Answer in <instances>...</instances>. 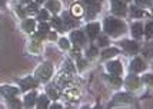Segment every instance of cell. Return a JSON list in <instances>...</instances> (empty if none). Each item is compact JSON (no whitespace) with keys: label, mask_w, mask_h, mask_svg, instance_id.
<instances>
[{"label":"cell","mask_w":153,"mask_h":109,"mask_svg":"<svg viewBox=\"0 0 153 109\" xmlns=\"http://www.w3.org/2000/svg\"><path fill=\"white\" fill-rule=\"evenodd\" d=\"M23 1H25V3H29V1H30V0H23Z\"/></svg>","instance_id":"cell-45"},{"label":"cell","mask_w":153,"mask_h":109,"mask_svg":"<svg viewBox=\"0 0 153 109\" xmlns=\"http://www.w3.org/2000/svg\"><path fill=\"white\" fill-rule=\"evenodd\" d=\"M23 29H25L26 32H33V29H34V20L33 19H29V20L25 22V23H23Z\"/></svg>","instance_id":"cell-21"},{"label":"cell","mask_w":153,"mask_h":109,"mask_svg":"<svg viewBox=\"0 0 153 109\" xmlns=\"http://www.w3.org/2000/svg\"><path fill=\"white\" fill-rule=\"evenodd\" d=\"M47 17H49V14H47L46 10H42V12H39V20H46Z\"/></svg>","instance_id":"cell-31"},{"label":"cell","mask_w":153,"mask_h":109,"mask_svg":"<svg viewBox=\"0 0 153 109\" xmlns=\"http://www.w3.org/2000/svg\"><path fill=\"white\" fill-rule=\"evenodd\" d=\"M70 81H72V76H70V72H63L62 75H60L59 78V86H66V85H69L70 83Z\"/></svg>","instance_id":"cell-11"},{"label":"cell","mask_w":153,"mask_h":109,"mask_svg":"<svg viewBox=\"0 0 153 109\" xmlns=\"http://www.w3.org/2000/svg\"><path fill=\"white\" fill-rule=\"evenodd\" d=\"M52 108H56V109H60V108H62V105H53V106H52Z\"/></svg>","instance_id":"cell-43"},{"label":"cell","mask_w":153,"mask_h":109,"mask_svg":"<svg viewBox=\"0 0 153 109\" xmlns=\"http://www.w3.org/2000/svg\"><path fill=\"white\" fill-rule=\"evenodd\" d=\"M116 101L117 102H133V99L130 98L129 95H126V93H119V95L116 96Z\"/></svg>","instance_id":"cell-19"},{"label":"cell","mask_w":153,"mask_h":109,"mask_svg":"<svg viewBox=\"0 0 153 109\" xmlns=\"http://www.w3.org/2000/svg\"><path fill=\"white\" fill-rule=\"evenodd\" d=\"M99 45H100V46H107V45H109V40H107V37H105V36H100Z\"/></svg>","instance_id":"cell-33"},{"label":"cell","mask_w":153,"mask_h":109,"mask_svg":"<svg viewBox=\"0 0 153 109\" xmlns=\"http://www.w3.org/2000/svg\"><path fill=\"white\" fill-rule=\"evenodd\" d=\"M37 83H36V81H34L33 78H26V79H22L20 81V88H22V90H27V89L30 88H34Z\"/></svg>","instance_id":"cell-6"},{"label":"cell","mask_w":153,"mask_h":109,"mask_svg":"<svg viewBox=\"0 0 153 109\" xmlns=\"http://www.w3.org/2000/svg\"><path fill=\"white\" fill-rule=\"evenodd\" d=\"M125 1H129V0H125Z\"/></svg>","instance_id":"cell-46"},{"label":"cell","mask_w":153,"mask_h":109,"mask_svg":"<svg viewBox=\"0 0 153 109\" xmlns=\"http://www.w3.org/2000/svg\"><path fill=\"white\" fill-rule=\"evenodd\" d=\"M126 86L129 89H137L139 88V79H137L136 76H130V78H127Z\"/></svg>","instance_id":"cell-12"},{"label":"cell","mask_w":153,"mask_h":109,"mask_svg":"<svg viewBox=\"0 0 153 109\" xmlns=\"http://www.w3.org/2000/svg\"><path fill=\"white\" fill-rule=\"evenodd\" d=\"M47 9L52 10L53 13H57V12L60 10V3L57 1V0H50V1L47 3Z\"/></svg>","instance_id":"cell-16"},{"label":"cell","mask_w":153,"mask_h":109,"mask_svg":"<svg viewBox=\"0 0 153 109\" xmlns=\"http://www.w3.org/2000/svg\"><path fill=\"white\" fill-rule=\"evenodd\" d=\"M143 81L145 82H147V83H153V76H150V75H146L145 78H143Z\"/></svg>","instance_id":"cell-37"},{"label":"cell","mask_w":153,"mask_h":109,"mask_svg":"<svg viewBox=\"0 0 153 109\" xmlns=\"http://www.w3.org/2000/svg\"><path fill=\"white\" fill-rule=\"evenodd\" d=\"M52 72H53L52 65H50V63H43V65L37 69L36 75H37V78H39L40 81H47V79L52 76Z\"/></svg>","instance_id":"cell-3"},{"label":"cell","mask_w":153,"mask_h":109,"mask_svg":"<svg viewBox=\"0 0 153 109\" xmlns=\"http://www.w3.org/2000/svg\"><path fill=\"white\" fill-rule=\"evenodd\" d=\"M0 93L10 99V98H14V95H17L19 90L16 88H12V86H3V88H0Z\"/></svg>","instance_id":"cell-5"},{"label":"cell","mask_w":153,"mask_h":109,"mask_svg":"<svg viewBox=\"0 0 153 109\" xmlns=\"http://www.w3.org/2000/svg\"><path fill=\"white\" fill-rule=\"evenodd\" d=\"M47 105H49V101H47L46 96H40L39 101H37V108H40V109L47 108Z\"/></svg>","instance_id":"cell-23"},{"label":"cell","mask_w":153,"mask_h":109,"mask_svg":"<svg viewBox=\"0 0 153 109\" xmlns=\"http://www.w3.org/2000/svg\"><path fill=\"white\" fill-rule=\"evenodd\" d=\"M34 101H36V93H29L25 99V106L26 108H32L34 105Z\"/></svg>","instance_id":"cell-17"},{"label":"cell","mask_w":153,"mask_h":109,"mask_svg":"<svg viewBox=\"0 0 153 109\" xmlns=\"http://www.w3.org/2000/svg\"><path fill=\"white\" fill-rule=\"evenodd\" d=\"M142 33H143V26L140 23H134L133 26H132V34H133V37H140Z\"/></svg>","instance_id":"cell-13"},{"label":"cell","mask_w":153,"mask_h":109,"mask_svg":"<svg viewBox=\"0 0 153 109\" xmlns=\"http://www.w3.org/2000/svg\"><path fill=\"white\" fill-rule=\"evenodd\" d=\"M39 30L42 32V33H46V32H49V25H46V23H40V26H39Z\"/></svg>","instance_id":"cell-29"},{"label":"cell","mask_w":153,"mask_h":109,"mask_svg":"<svg viewBox=\"0 0 153 109\" xmlns=\"http://www.w3.org/2000/svg\"><path fill=\"white\" fill-rule=\"evenodd\" d=\"M47 95L50 96L52 99H57V98H59V93H57V90H56L54 88H52V86L47 89Z\"/></svg>","instance_id":"cell-25"},{"label":"cell","mask_w":153,"mask_h":109,"mask_svg":"<svg viewBox=\"0 0 153 109\" xmlns=\"http://www.w3.org/2000/svg\"><path fill=\"white\" fill-rule=\"evenodd\" d=\"M26 12L27 13H36V12H37V6H36V4H29L26 9Z\"/></svg>","instance_id":"cell-30"},{"label":"cell","mask_w":153,"mask_h":109,"mask_svg":"<svg viewBox=\"0 0 153 109\" xmlns=\"http://www.w3.org/2000/svg\"><path fill=\"white\" fill-rule=\"evenodd\" d=\"M66 99H69V101H77V99H79V90H77V89H70V90H67Z\"/></svg>","instance_id":"cell-14"},{"label":"cell","mask_w":153,"mask_h":109,"mask_svg":"<svg viewBox=\"0 0 153 109\" xmlns=\"http://www.w3.org/2000/svg\"><path fill=\"white\" fill-rule=\"evenodd\" d=\"M65 69H67L66 72H70V73H72V72H74V68L72 66V63H70V62H67L66 65H65Z\"/></svg>","instance_id":"cell-35"},{"label":"cell","mask_w":153,"mask_h":109,"mask_svg":"<svg viewBox=\"0 0 153 109\" xmlns=\"http://www.w3.org/2000/svg\"><path fill=\"white\" fill-rule=\"evenodd\" d=\"M4 3H6V0H0V7L4 6Z\"/></svg>","instance_id":"cell-42"},{"label":"cell","mask_w":153,"mask_h":109,"mask_svg":"<svg viewBox=\"0 0 153 109\" xmlns=\"http://www.w3.org/2000/svg\"><path fill=\"white\" fill-rule=\"evenodd\" d=\"M130 13H132V16H133V17H142V16H143V12H142V10H140V9H137V7H132V9H130Z\"/></svg>","instance_id":"cell-24"},{"label":"cell","mask_w":153,"mask_h":109,"mask_svg":"<svg viewBox=\"0 0 153 109\" xmlns=\"http://www.w3.org/2000/svg\"><path fill=\"white\" fill-rule=\"evenodd\" d=\"M145 33H146V37H152V36H153V23H149V25H146Z\"/></svg>","instance_id":"cell-26"},{"label":"cell","mask_w":153,"mask_h":109,"mask_svg":"<svg viewBox=\"0 0 153 109\" xmlns=\"http://www.w3.org/2000/svg\"><path fill=\"white\" fill-rule=\"evenodd\" d=\"M123 45H125V48L127 49L129 53H136L137 52V45L134 42H123Z\"/></svg>","instance_id":"cell-18"},{"label":"cell","mask_w":153,"mask_h":109,"mask_svg":"<svg viewBox=\"0 0 153 109\" xmlns=\"http://www.w3.org/2000/svg\"><path fill=\"white\" fill-rule=\"evenodd\" d=\"M52 25H53L57 30H63V27H62V22H60V19H57V17H53V20H52Z\"/></svg>","instance_id":"cell-27"},{"label":"cell","mask_w":153,"mask_h":109,"mask_svg":"<svg viewBox=\"0 0 153 109\" xmlns=\"http://www.w3.org/2000/svg\"><path fill=\"white\" fill-rule=\"evenodd\" d=\"M49 39H52V40H54V39H56V34H54V33H50V36H49Z\"/></svg>","instance_id":"cell-41"},{"label":"cell","mask_w":153,"mask_h":109,"mask_svg":"<svg viewBox=\"0 0 153 109\" xmlns=\"http://www.w3.org/2000/svg\"><path fill=\"white\" fill-rule=\"evenodd\" d=\"M73 54H74V56H79V54H80V50H79L77 48H76V49L73 50Z\"/></svg>","instance_id":"cell-40"},{"label":"cell","mask_w":153,"mask_h":109,"mask_svg":"<svg viewBox=\"0 0 153 109\" xmlns=\"http://www.w3.org/2000/svg\"><path fill=\"white\" fill-rule=\"evenodd\" d=\"M125 23L123 22L117 20V19H106L105 20V30H106L109 34H120L122 32H125Z\"/></svg>","instance_id":"cell-1"},{"label":"cell","mask_w":153,"mask_h":109,"mask_svg":"<svg viewBox=\"0 0 153 109\" xmlns=\"http://www.w3.org/2000/svg\"><path fill=\"white\" fill-rule=\"evenodd\" d=\"M112 12L117 16H125L126 13V6L120 0H112Z\"/></svg>","instance_id":"cell-4"},{"label":"cell","mask_w":153,"mask_h":109,"mask_svg":"<svg viewBox=\"0 0 153 109\" xmlns=\"http://www.w3.org/2000/svg\"><path fill=\"white\" fill-rule=\"evenodd\" d=\"M60 46L63 49H69V42H67L66 39H62V40H60Z\"/></svg>","instance_id":"cell-36"},{"label":"cell","mask_w":153,"mask_h":109,"mask_svg":"<svg viewBox=\"0 0 153 109\" xmlns=\"http://www.w3.org/2000/svg\"><path fill=\"white\" fill-rule=\"evenodd\" d=\"M96 53H97V50L94 48H90V50H87V54H89V56H94Z\"/></svg>","instance_id":"cell-38"},{"label":"cell","mask_w":153,"mask_h":109,"mask_svg":"<svg viewBox=\"0 0 153 109\" xmlns=\"http://www.w3.org/2000/svg\"><path fill=\"white\" fill-rule=\"evenodd\" d=\"M145 62L142 60L140 57H136L133 62H132V65H130V68H132V70L133 72H140V70H143L145 69Z\"/></svg>","instance_id":"cell-10"},{"label":"cell","mask_w":153,"mask_h":109,"mask_svg":"<svg viewBox=\"0 0 153 109\" xmlns=\"http://www.w3.org/2000/svg\"><path fill=\"white\" fill-rule=\"evenodd\" d=\"M114 54H117V49H114V48L106 49V50L102 53V57H103V59H107V57H112V56H114Z\"/></svg>","instance_id":"cell-20"},{"label":"cell","mask_w":153,"mask_h":109,"mask_svg":"<svg viewBox=\"0 0 153 109\" xmlns=\"http://www.w3.org/2000/svg\"><path fill=\"white\" fill-rule=\"evenodd\" d=\"M110 82L113 83L114 86H120V83H122V81H120V79L117 78V76H114V75L110 76Z\"/></svg>","instance_id":"cell-28"},{"label":"cell","mask_w":153,"mask_h":109,"mask_svg":"<svg viewBox=\"0 0 153 109\" xmlns=\"http://www.w3.org/2000/svg\"><path fill=\"white\" fill-rule=\"evenodd\" d=\"M85 6H86V9H87L89 17H93V16H96V13L100 10L102 1H100V0H85Z\"/></svg>","instance_id":"cell-2"},{"label":"cell","mask_w":153,"mask_h":109,"mask_svg":"<svg viewBox=\"0 0 153 109\" xmlns=\"http://www.w3.org/2000/svg\"><path fill=\"white\" fill-rule=\"evenodd\" d=\"M72 14L76 16V17L82 16V14H83V7L80 6V4H73V7H72Z\"/></svg>","instance_id":"cell-22"},{"label":"cell","mask_w":153,"mask_h":109,"mask_svg":"<svg viewBox=\"0 0 153 109\" xmlns=\"http://www.w3.org/2000/svg\"><path fill=\"white\" fill-rule=\"evenodd\" d=\"M86 63H87L86 60H82V59H80L79 60V69H83L85 66H86Z\"/></svg>","instance_id":"cell-39"},{"label":"cell","mask_w":153,"mask_h":109,"mask_svg":"<svg viewBox=\"0 0 153 109\" xmlns=\"http://www.w3.org/2000/svg\"><path fill=\"white\" fill-rule=\"evenodd\" d=\"M100 30V26L97 23H90V25H87V34H89V39H94L97 33H99Z\"/></svg>","instance_id":"cell-7"},{"label":"cell","mask_w":153,"mask_h":109,"mask_svg":"<svg viewBox=\"0 0 153 109\" xmlns=\"http://www.w3.org/2000/svg\"><path fill=\"white\" fill-rule=\"evenodd\" d=\"M70 37H72V40H73L76 45H85V42H86V37H85V34L82 33L80 30H76V32H73Z\"/></svg>","instance_id":"cell-9"},{"label":"cell","mask_w":153,"mask_h":109,"mask_svg":"<svg viewBox=\"0 0 153 109\" xmlns=\"http://www.w3.org/2000/svg\"><path fill=\"white\" fill-rule=\"evenodd\" d=\"M9 105H10L12 108H20V102H19V101L12 99V98H10V101H9Z\"/></svg>","instance_id":"cell-32"},{"label":"cell","mask_w":153,"mask_h":109,"mask_svg":"<svg viewBox=\"0 0 153 109\" xmlns=\"http://www.w3.org/2000/svg\"><path fill=\"white\" fill-rule=\"evenodd\" d=\"M63 22H65L66 29H70V27L76 26V22H74V19L70 16V14H65V16H63Z\"/></svg>","instance_id":"cell-15"},{"label":"cell","mask_w":153,"mask_h":109,"mask_svg":"<svg viewBox=\"0 0 153 109\" xmlns=\"http://www.w3.org/2000/svg\"><path fill=\"white\" fill-rule=\"evenodd\" d=\"M36 1H39V3H43V1H45V0H36Z\"/></svg>","instance_id":"cell-44"},{"label":"cell","mask_w":153,"mask_h":109,"mask_svg":"<svg viewBox=\"0 0 153 109\" xmlns=\"http://www.w3.org/2000/svg\"><path fill=\"white\" fill-rule=\"evenodd\" d=\"M107 69H109V72L114 76H119L120 72H122V65H120L119 62H110L109 65H107Z\"/></svg>","instance_id":"cell-8"},{"label":"cell","mask_w":153,"mask_h":109,"mask_svg":"<svg viewBox=\"0 0 153 109\" xmlns=\"http://www.w3.org/2000/svg\"><path fill=\"white\" fill-rule=\"evenodd\" d=\"M137 4H142V6H149L150 4V0H134Z\"/></svg>","instance_id":"cell-34"}]
</instances>
